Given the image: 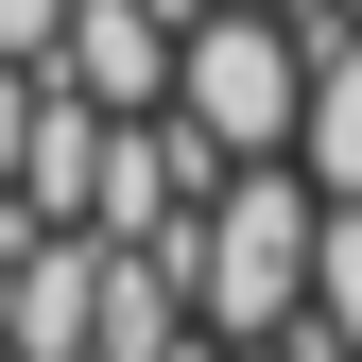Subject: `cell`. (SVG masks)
<instances>
[{"instance_id":"obj_4","label":"cell","mask_w":362,"mask_h":362,"mask_svg":"<svg viewBox=\"0 0 362 362\" xmlns=\"http://www.w3.org/2000/svg\"><path fill=\"white\" fill-rule=\"evenodd\" d=\"M190 190H207V156L173 139V104H156V121H104V173H86V242H173V224H190Z\"/></svg>"},{"instance_id":"obj_3","label":"cell","mask_w":362,"mask_h":362,"mask_svg":"<svg viewBox=\"0 0 362 362\" xmlns=\"http://www.w3.org/2000/svg\"><path fill=\"white\" fill-rule=\"evenodd\" d=\"M52 86L104 104V121H156L173 104V18H156V0H69V18H52Z\"/></svg>"},{"instance_id":"obj_6","label":"cell","mask_w":362,"mask_h":362,"mask_svg":"<svg viewBox=\"0 0 362 362\" xmlns=\"http://www.w3.org/2000/svg\"><path fill=\"white\" fill-rule=\"evenodd\" d=\"M310 345L362 362V190H310Z\"/></svg>"},{"instance_id":"obj_7","label":"cell","mask_w":362,"mask_h":362,"mask_svg":"<svg viewBox=\"0 0 362 362\" xmlns=\"http://www.w3.org/2000/svg\"><path fill=\"white\" fill-rule=\"evenodd\" d=\"M52 18L69 0H0V69H52Z\"/></svg>"},{"instance_id":"obj_9","label":"cell","mask_w":362,"mask_h":362,"mask_svg":"<svg viewBox=\"0 0 362 362\" xmlns=\"http://www.w3.org/2000/svg\"><path fill=\"white\" fill-rule=\"evenodd\" d=\"M328 18H362V0H328Z\"/></svg>"},{"instance_id":"obj_1","label":"cell","mask_w":362,"mask_h":362,"mask_svg":"<svg viewBox=\"0 0 362 362\" xmlns=\"http://www.w3.org/2000/svg\"><path fill=\"white\" fill-rule=\"evenodd\" d=\"M173 276H190V328L207 345H276L293 310H310V173L293 156L207 173L190 224H173Z\"/></svg>"},{"instance_id":"obj_10","label":"cell","mask_w":362,"mask_h":362,"mask_svg":"<svg viewBox=\"0 0 362 362\" xmlns=\"http://www.w3.org/2000/svg\"><path fill=\"white\" fill-rule=\"evenodd\" d=\"M0 362H18V345H0Z\"/></svg>"},{"instance_id":"obj_5","label":"cell","mask_w":362,"mask_h":362,"mask_svg":"<svg viewBox=\"0 0 362 362\" xmlns=\"http://www.w3.org/2000/svg\"><path fill=\"white\" fill-rule=\"evenodd\" d=\"M293 173L310 190H362V18L310 35V86H293Z\"/></svg>"},{"instance_id":"obj_2","label":"cell","mask_w":362,"mask_h":362,"mask_svg":"<svg viewBox=\"0 0 362 362\" xmlns=\"http://www.w3.org/2000/svg\"><path fill=\"white\" fill-rule=\"evenodd\" d=\"M293 86H310V35H293V0H207V18L173 35V139H190L207 173H242V156H293Z\"/></svg>"},{"instance_id":"obj_8","label":"cell","mask_w":362,"mask_h":362,"mask_svg":"<svg viewBox=\"0 0 362 362\" xmlns=\"http://www.w3.org/2000/svg\"><path fill=\"white\" fill-rule=\"evenodd\" d=\"M156 18H173V35H190V18H207V0H156Z\"/></svg>"}]
</instances>
